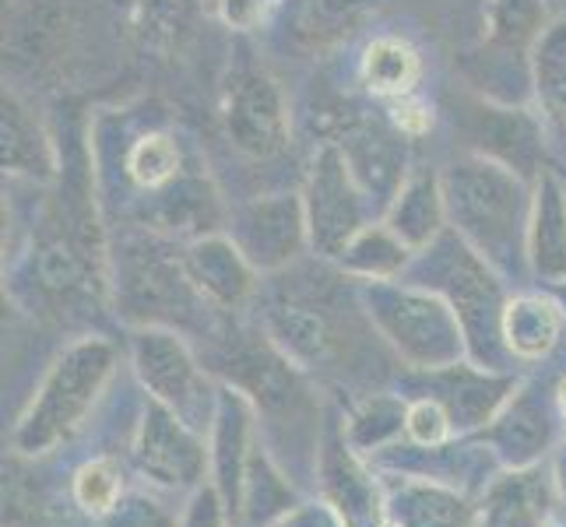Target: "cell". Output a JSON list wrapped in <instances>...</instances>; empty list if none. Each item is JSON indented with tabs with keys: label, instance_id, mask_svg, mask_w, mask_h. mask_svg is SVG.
I'll use <instances>...</instances> for the list:
<instances>
[{
	"label": "cell",
	"instance_id": "obj_36",
	"mask_svg": "<svg viewBox=\"0 0 566 527\" xmlns=\"http://www.w3.org/2000/svg\"><path fill=\"white\" fill-rule=\"evenodd\" d=\"M405 433L416 446H443L454 433V422L437 398H422L416 404H408Z\"/></svg>",
	"mask_w": 566,
	"mask_h": 527
},
{
	"label": "cell",
	"instance_id": "obj_41",
	"mask_svg": "<svg viewBox=\"0 0 566 527\" xmlns=\"http://www.w3.org/2000/svg\"><path fill=\"white\" fill-rule=\"evenodd\" d=\"M553 482H556L559 496L566 499V446L556 454V464H553Z\"/></svg>",
	"mask_w": 566,
	"mask_h": 527
},
{
	"label": "cell",
	"instance_id": "obj_6",
	"mask_svg": "<svg viewBox=\"0 0 566 527\" xmlns=\"http://www.w3.org/2000/svg\"><path fill=\"white\" fill-rule=\"evenodd\" d=\"M303 208L310 243L324 257H342L345 246L366 229V190L348 169L338 145H324L317 151Z\"/></svg>",
	"mask_w": 566,
	"mask_h": 527
},
{
	"label": "cell",
	"instance_id": "obj_34",
	"mask_svg": "<svg viewBox=\"0 0 566 527\" xmlns=\"http://www.w3.org/2000/svg\"><path fill=\"white\" fill-rule=\"evenodd\" d=\"M124 499V475L113 457H95L74 475V503L92 517L113 514V506Z\"/></svg>",
	"mask_w": 566,
	"mask_h": 527
},
{
	"label": "cell",
	"instance_id": "obj_3",
	"mask_svg": "<svg viewBox=\"0 0 566 527\" xmlns=\"http://www.w3.org/2000/svg\"><path fill=\"white\" fill-rule=\"evenodd\" d=\"M363 299L369 309V320L401 351V359L419 369H429V373L458 366V356L461 348H468V341L451 303L429 296V292L395 285L390 278L366 282Z\"/></svg>",
	"mask_w": 566,
	"mask_h": 527
},
{
	"label": "cell",
	"instance_id": "obj_32",
	"mask_svg": "<svg viewBox=\"0 0 566 527\" xmlns=\"http://www.w3.org/2000/svg\"><path fill=\"white\" fill-rule=\"evenodd\" d=\"M243 510L253 520H279L292 510V489L282 478V472L271 467V461L261 454V446H253L250 464H247V482H243Z\"/></svg>",
	"mask_w": 566,
	"mask_h": 527
},
{
	"label": "cell",
	"instance_id": "obj_39",
	"mask_svg": "<svg viewBox=\"0 0 566 527\" xmlns=\"http://www.w3.org/2000/svg\"><path fill=\"white\" fill-rule=\"evenodd\" d=\"M279 0H219V14L229 29H258L264 18L275 11Z\"/></svg>",
	"mask_w": 566,
	"mask_h": 527
},
{
	"label": "cell",
	"instance_id": "obj_37",
	"mask_svg": "<svg viewBox=\"0 0 566 527\" xmlns=\"http://www.w3.org/2000/svg\"><path fill=\"white\" fill-rule=\"evenodd\" d=\"M106 527H177L159 503H151L148 496H127L113 506V514L103 517Z\"/></svg>",
	"mask_w": 566,
	"mask_h": 527
},
{
	"label": "cell",
	"instance_id": "obj_29",
	"mask_svg": "<svg viewBox=\"0 0 566 527\" xmlns=\"http://www.w3.org/2000/svg\"><path fill=\"white\" fill-rule=\"evenodd\" d=\"M408 253H412V250H408L387 225H380V229L366 225L359 236L345 246V253L338 261L348 271H356V275L366 278V282H384V278L395 275V271L405 267Z\"/></svg>",
	"mask_w": 566,
	"mask_h": 527
},
{
	"label": "cell",
	"instance_id": "obj_8",
	"mask_svg": "<svg viewBox=\"0 0 566 527\" xmlns=\"http://www.w3.org/2000/svg\"><path fill=\"white\" fill-rule=\"evenodd\" d=\"M222 124L232 148L250 159H271L289 145V113L279 85L258 67H237L229 74Z\"/></svg>",
	"mask_w": 566,
	"mask_h": 527
},
{
	"label": "cell",
	"instance_id": "obj_7",
	"mask_svg": "<svg viewBox=\"0 0 566 527\" xmlns=\"http://www.w3.org/2000/svg\"><path fill=\"white\" fill-rule=\"evenodd\" d=\"M443 296L454 306V314L464 327L468 351L475 356L482 369L500 366V345H503V296L485 267L472 250L451 243V253L440 264Z\"/></svg>",
	"mask_w": 566,
	"mask_h": 527
},
{
	"label": "cell",
	"instance_id": "obj_22",
	"mask_svg": "<svg viewBox=\"0 0 566 527\" xmlns=\"http://www.w3.org/2000/svg\"><path fill=\"white\" fill-rule=\"evenodd\" d=\"M443 183L433 172H419L412 180H405L401 190L390 201L387 214V229L408 246V250H422L437 240V232L443 225Z\"/></svg>",
	"mask_w": 566,
	"mask_h": 527
},
{
	"label": "cell",
	"instance_id": "obj_28",
	"mask_svg": "<svg viewBox=\"0 0 566 527\" xmlns=\"http://www.w3.org/2000/svg\"><path fill=\"white\" fill-rule=\"evenodd\" d=\"M419 74V56L401 39H377L363 56V82L377 95H408Z\"/></svg>",
	"mask_w": 566,
	"mask_h": 527
},
{
	"label": "cell",
	"instance_id": "obj_20",
	"mask_svg": "<svg viewBox=\"0 0 566 527\" xmlns=\"http://www.w3.org/2000/svg\"><path fill=\"white\" fill-rule=\"evenodd\" d=\"M390 527H479L454 489H443L426 478H401L387 489Z\"/></svg>",
	"mask_w": 566,
	"mask_h": 527
},
{
	"label": "cell",
	"instance_id": "obj_30",
	"mask_svg": "<svg viewBox=\"0 0 566 527\" xmlns=\"http://www.w3.org/2000/svg\"><path fill=\"white\" fill-rule=\"evenodd\" d=\"M193 0H130L134 35L148 50H172L190 25Z\"/></svg>",
	"mask_w": 566,
	"mask_h": 527
},
{
	"label": "cell",
	"instance_id": "obj_42",
	"mask_svg": "<svg viewBox=\"0 0 566 527\" xmlns=\"http://www.w3.org/2000/svg\"><path fill=\"white\" fill-rule=\"evenodd\" d=\"M556 401H559V412H563V419H566V380L559 383V394H556Z\"/></svg>",
	"mask_w": 566,
	"mask_h": 527
},
{
	"label": "cell",
	"instance_id": "obj_31",
	"mask_svg": "<svg viewBox=\"0 0 566 527\" xmlns=\"http://www.w3.org/2000/svg\"><path fill=\"white\" fill-rule=\"evenodd\" d=\"M408 408L395 398H369L359 412L353 415V422L345 425V443L353 446L356 454L363 451H384L387 443H395L405 429Z\"/></svg>",
	"mask_w": 566,
	"mask_h": 527
},
{
	"label": "cell",
	"instance_id": "obj_12",
	"mask_svg": "<svg viewBox=\"0 0 566 527\" xmlns=\"http://www.w3.org/2000/svg\"><path fill=\"white\" fill-rule=\"evenodd\" d=\"M253 401L240 387H222L219 404H214L211 419V472H214V489L222 493L229 514L237 517L243 510V482H247V464L253 454Z\"/></svg>",
	"mask_w": 566,
	"mask_h": 527
},
{
	"label": "cell",
	"instance_id": "obj_40",
	"mask_svg": "<svg viewBox=\"0 0 566 527\" xmlns=\"http://www.w3.org/2000/svg\"><path fill=\"white\" fill-rule=\"evenodd\" d=\"M268 527H345V520L331 503H303L292 506L279 520H271Z\"/></svg>",
	"mask_w": 566,
	"mask_h": 527
},
{
	"label": "cell",
	"instance_id": "obj_24",
	"mask_svg": "<svg viewBox=\"0 0 566 527\" xmlns=\"http://www.w3.org/2000/svg\"><path fill=\"white\" fill-rule=\"evenodd\" d=\"M151 222L177 236L184 232L211 236V229L219 225V198L201 176H177L169 187H163V198H155Z\"/></svg>",
	"mask_w": 566,
	"mask_h": 527
},
{
	"label": "cell",
	"instance_id": "obj_19",
	"mask_svg": "<svg viewBox=\"0 0 566 527\" xmlns=\"http://www.w3.org/2000/svg\"><path fill=\"white\" fill-rule=\"evenodd\" d=\"M482 440L506 467H532L553 440V415L538 398L517 394L500 408Z\"/></svg>",
	"mask_w": 566,
	"mask_h": 527
},
{
	"label": "cell",
	"instance_id": "obj_9",
	"mask_svg": "<svg viewBox=\"0 0 566 527\" xmlns=\"http://www.w3.org/2000/svg\"><path fill=\"white\" fill-rule=\"evenodd\" d=\"M232 387H240L253 401L258 415L271 422H303L310 412L306 387L300 383V366H292L271 341H237L226 359Z\"/></svg>",
	"mask_w": 566,
	"mask_h": 527
},
{
	"label": "cell",
	"instance_id": "obj_1",
	"mask_svg": "<svg viewBox=\"0 0 566 527\" xmlns=\"http://www.w3.org/2000/svg\"><path fill=\"white\" fill-rule=\"evenodd\" d=\"M116 348L103 338L74 341L61 359L50 366V373L39 383L32 404L18 419L11 446L25 457H39L64 443L77 425L85 422L92 404L99 401L113 377Z\"/></svg>",
	"mask_w": 566,
	"mask_h": 527
},
{
	"label": "cell",
	"instance_id": "obj_35",
	"mask_svg": "<svg viewBox=\"0 0 566 527\" xmlns=\"http://www.w3.org/2000/svg\"><path fill=\"white\" fill-rule=\"evenodd\" d=\"M542 32L538 0H493V39L503 46H521Z\"/></svg>",
	"mask_w": 566,
	"mask_h": 527
},
{
	"label": "cell",
	"instance_id": "obj_14",
	"mask_svg": "<svg viewBox=\"0 0 566 527\" xmlns=\"http://www.w3.org/2000/svg\"><path fill=\"white\" fill-rule=\"evenodd\" d=\"M190 282L201 288V296L211 306L237 309L253 292V264L243 257V250L232 236H198L184 253Z\"/></svg>",
	"mask_w": 566,
	"mask_h": 527
},
{
	"label": "cell",
	"instance_id": "obj_10",
	"mask_svg": "<svg viewBox=\"0 0 566 527\" xmlns=\"http://www.w3.org/2000/svg\"><path fill=\"white\" fill-rule=\"evenodd\" d=\"M134 461H138L142 475L166 489H198L211 454L205 451L198 429L172 415L166 404L151 401L142 415L138 436H134Z\"/></svg>",
	"mask_w": 566,
	"mask_h": 527
},
{
	"label": "cell",
	"instance_id": "obj_38",
	"mask_svg": "<svg viewBox=\"0 0 566 527\" xmlns=\"http://www.w3.org/2000/svg\"><path fill=\"white\" fill-rule=\"evenodd\" d=\"M229 506L214 485H198L177 527H229Z\"/></svg>",
	"mask_w": 566,
	"mask_h": 527
},
{
	"label": "cell",
	"instance_id": "obj_17",
	"mask_svg": "<svg viewBox=\"0 0 566 527\" xmlns=\"http://www.w3.org/2000/svg\"><path fill=\"white\" fill-rule=\"evenodd\" d=\"M321 472H324L327 503L338 510L345 527H384L387 503L377 493V482L359 467L356 451L345 443V436L324 451Z\"/></svg>",
	"mask_w": 566,
	"mask_h": 527
},
{
	"label": "cell",
	"instance_id": "obj_15",
	"mask_svg": "<svg viewBox=\"0 0 566 527\" xmlns=\"http://www.w3.org/2000/svg\"><path fill=\"white\" fill-rule=\"evenodd\" d=\"M264 330H268V341L300 369H314L327 362L331 351L338 345L335 327H331L324 309L303 299L271 303L264 314Z\"/></svg>",
	"mask_w": 566,
	"mask_h": 527
},
{
	"label": "cell",
	"instance_id": "obj_13",
	"mask_svg": "<svg viewBox=\"0 0 566 527\" xmlns=\"http://www.w3.org/2000/svg\"><path fill=\"white\" fill-rule=\"evenodd\" d=\"M479 527H545L553 520V478L538 467H511L485 485Z\"/></svg>",
	"mask_w": 566,
	"mask_h": 527
},
{
	"label": "cell",
	"instance_id": "obj_5",
	"mask_svg": "<svg viewBox=\"0 0 566 527\" xmlns=\"http://www.w3.org/2000/svg\"><path fill=\"white\" fill-rule=\"evenodd\" d=\"M134 369L151 398L166 404L172 415H180L190 429H211L219 394L211 390L208 377L198 369L180 335L166 327H142L134 335Z\"/></svg>",
	"mask_w": 566,
	"mask_h": 527
},
{
	"label": "cell",
	"instance_id": "obj_26",
	"mask_svg": "<svg viewBox=\"0 0 566 527\" xmlns=\"http://www.w3.org/2000/svg\"><path fill=\"white\" fill-rule=\"evenodd\" d=\"M538 106L556 130H566V18L542 29L532 53Z\"/></svg>",
	"mask_w": 566,
	"mask_h": 527
},
{
	"label": "cell",
	"instance_id": "obj_33",
	"mask_svg": "<svg viewBox=\"0 0 566 527\" xmlns=\"http://www.w3.org/2000/svg\"><path fill=\"white\" fill-rule=\"evenodd\" d=\"M127 172L142 190H163L180 176V148L169 134H148L127 155Z\"/></svg>",
	"mask_w": 566,
	"mask_h": 527
},
{
	"label": "cell",
	"instance_id": "obj_2",
	"mask_svg": "<svg viewBox=\"0 0 566 527\" xmlns=\"http://www.w3.org/2000/svg\"><path fill=\"white\" fill-rule=\"evenodd\" d=\"M443 201L458 229L490 264L514 267L524 240V187L496 159H461L443 176Z\"/></svg>",
	"mask_w": 566,
	"mask_h": 527
},
{
	"label": "cell",
	"instance_id": "obj_11",
	"mask_svg": "<svg viewBox=\"0 0 566 527\" xmlns=\"http://www.w3.org/2000/svg\"><path fill=\"white\" fill-rule=\"evenodd\" d=\"M306 236V208L289 193L258 198L232 211V243L243 250L253 271H279L296 261Z\"/></svg>",
	"mask_w": 566,
	"mask_h": 527
},
{
	"label": "cell",
	"instance_id": "obj_27",
	"mask_svg": "<svg viewBox=\"0 0 566 527\" xmlns=\"http://www.w3.org/2000/svg\"><path fill=\"white\" fill-rule=\"evenodd\" d=\"M472 138L485 159H496L506 169H528L538 155V130L521 113H485V120L472 127Z\"/></svg>",
	"mask_w": 566,
	"mask_h": 527
},
{
	"label": "cell",
	"instance_id": "obj_16",
	"mask_svg": "<svg viewBox=\"0 0 566 527\" xmlns=\"http://www.w3.org/2000/svg\"><path fill=\"white\" fill-rule=\"evenodd\" d=\"M338 148L366 193H377L380 201H395V193L405 183V155L395 134L380 124L359 120L342 130Z\"/></svg>",
	"mask_w": 566,
	"mask_h": 527
},
{
	"label": "cell",
	"instance_id": "obj_4",
	"mask_svg": "<svg viewBox=\"0 0 566 527\" xmlns=\"http://www.w3.org/2000/svg\"><path fill=\"white\" fill-rule=\"evenodd\" d=\"M116 306L142 327H190L211 303L190 282L184 257L155 243H130L116 264Z\"/></svg>",
	"mask_w": 566,
	"mask_h": 527
},
{
	"label": "cell",
	"instance_id": "obj_23",
	"mask_svg": "<svg viewBox=\"0 0 566 527\" xmlns=\"http://www.w3.org/2000/svg\"><path fill=\"white\" fill-rule=\"evenodd\" d=\"M0 138H4V172L29 176V180H53L56 172L53 145L46 141L43 127L32 120V113L14 92H4Z\"/></svg>",
	"mask_w": 566,
	"mask_h": 527
},
{
	"label": "cell",
	"instance_id": "obj_21",
	"mask_svg": "<svg viewBox=\"0 0 566 527\" xmlns=\"http://www.w3.org/2000/svg\"><path fill=\"white\" fill-rule=\"evenodd\" d=\"M528 257L549 282H566V193L553 172H542L528 222Z\"/></svg>",
	"mask_w": 566,
	"mask_h": 527
},
{
	"label": "cell",
	"instance_id": "obj_25",
	"mask_svg": "<svg viewBox=\"0 0 566 527\" xmlns=\"http://www.w3.org/2000/svg\"><path fill=\"white\" fill-rule=\"evenodd\" d=\"M563 335V314L542 296H521L503 306V348L517 359H542Z\"/></svg>",
	"mask_w": 566,
	"mask_h": 527
},
{
	"label": "cell",
	"instance_id": "obj_43",
	"mask_svg": "<svg viewBox=\"0 0 566 527\" xmlns=\"http://www.w3.org/2000/svg\"><path fill=\"white\" fill-rule=\"evenodd\" d=\"M545 527H566V520H549V524H545Z\"/></svg>",
	"mask_w": 566,
	"mask_h": 527
},
{
	"label": "cell",
	"instance_id": "obj_18",
	"mask_svg": "<svg viewBox=\"0 0 566 527\" xmlns=\"http://www.w3.org/2000/svg\"><path fill=\"white\" fill-rule=\"evenodd\" d=\"M437 398L447 415H451L454 429H472L485 425L500 415V408L514 398V380L496 377V373H479L472 366H447L433 369Z\"/></svg>",
	"mask_w": 566,
	"mask_h": 527
}]
</instances>
